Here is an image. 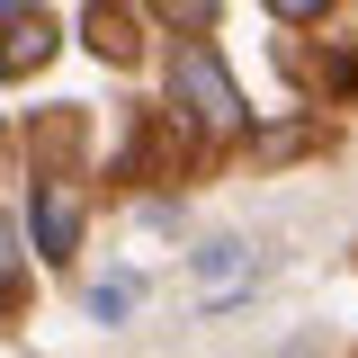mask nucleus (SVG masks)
Returning a JSON list of instances; mask_svg holds the SVG:
<instances>
[{"label":"nucleus","instance_id":"nucleus-5","mask_svg":"<svg viewBox=\"0 0 358 358\" xmlns=\"http://www.w3.org/2000/svg\"><path fill=\"white\" fill-rule=\"evenodd\" d=\"M45 45H54V27H45V18H9L0 63H9V72H27V63H45Z\"/></svg>","mask_w":358,"mask_h":358},{"label":"nucleus","instance_id":"nucleus-9","mask_svg":"<svg viewBox=\"0 0 358 358\" xmlns=\"http://www.w3.org/2000/svg\"><path fill=\"white\" fill-rule=\"evenodd\" d=\"M9 18H27V0H0V27H9Z\"/></svg>","mask_w":358,"mask_h":358},{"label":"nucleus","instance_id":"nucleus-7","mask_svg":"<svg viewBox=\"0 0 358 358\" xmlns=\"http://www.w3.org/2000/svg\"><path fill=\"white\" fill-rule=\"evenodd\" d=\"M162 18H188V27H206V18H215V0H162Z\"/></svg>","mask_w":358,"mask_h":358},{"label":"nucleus","instance_id":"nucleus-6","mask_svg":"<svg viewBox=\"0 0 358 358\" xmlns=\"http://www.w3.org/2000/svg\"><path fill=\"white\" fill-rule=\"evenodd\" d=\"M9 296H18V224L0 215V305H9Z\"/></svg>","mask_w":358,"mask_h":358},{"label":"nucleus","instance_id":"nucleus-1","mask_svg":"<svg viewBox=\"0 0 358 358\" xmlns=\"http://www.w3.org/2000/svg\"><path fill=\"white\" fill-rule=\"evenodd\" d=\"M171 99H179L206 134H242V117H251V108H242V90H233V72H224V54H215L206 36L171 54Z\"/></svg>","mask_w":358,"mask_h":358},{"label":"nucleus","instance_id":"nucleus-3","mask_svg":"<svg viewBox=\"0 0 358 358\" xmlns=\"http://www.w3.org/2000/svg\"><path fill=\"white\" fill-rule=\"evenodd\" d=\"M197 268H206V313L242 305V287L260 278V260H251V242H206V251H197Z\"/></svg>","mask_w":358,"mask_h":358},{"label":"nucleus","instance_id":"nucleus-8","mask_svg":"<svg viewBox=\"0 0 358 358\" xmlns=\"http://www.w3.org/2000/svg\"><path fill=\"white\" fill-rule=\"evenodd\" d=\"M268 9H278V18H313L322 0H268Z\"/></svg>","mask_w":358,"mask_h":358},{"label":"nucleus","instance_id":"nucleus-4","mask_svg":"<svg viewBox=\"0 0 358 358\" xmlns=\"http://www.w3.org/2000/svg\"><path fill=\"white\" fill-rule=\"evenodd\" d=\"M134 305H143V278H99L90 287V322H126Z\"/></svg>","mask_w":358,"mask_h":358},{"label":"nucleus","instance_id":"nucleus-2","mask_svg":"<svg viewBox=\"0 0 358 358\" xmlns=\"http://www.w3.org/2000/svg\"><path fill=\"white\" fill-rule=\"evenodd\" d=\"M27 242H36L45 260H72V242H81V188H72V179H45V188H36Z\"/></svg>","mask_w":358,"mask_h":358}]
</instances>
